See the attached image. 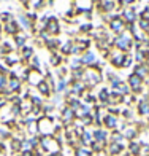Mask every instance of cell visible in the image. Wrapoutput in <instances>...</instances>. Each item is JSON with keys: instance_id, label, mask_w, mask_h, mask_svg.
Wrapping results in <instances>:
<instances>
[{"instance_id": "obj_1", "label": "cell", "mask_w": 149, "mask_h": 156, "mask_svg": "<svg viewBox=\"0 0 149 156\" xmlns=\"http://www.w3.org/2000/svg\"><path fill=\"white\" fill-rule=\"evenodd\" d=\"M40 147L43 148V150H46V151H49V154L51 156H54L52 153H56V151H59V144L56 142L51 136L49 137H43L41 139V142H40Z\"/></svg>"}, {"instance_id": "obj_5", "label": "cell", "mask_w": 149, "mask_h": 156, "mask_svg": "<svg viewBox=\"0 0 149 156\" xmlns=\"http://www.w3.org/2000/svg\"><path fill=\"white\" fill-rule=\"evenodd\" d=\"M73 118H75V112H73L72 108H70V107H68V108H65V110L62 112V119H63L65 123H70Z\"/></svg>"}, {"instance_id": "obj_3", "label": "cell", "mask_w": 149, "mask_h": 156, "mask_svg": "<svg viewBox=\"0 0 149 156\" xmlns=\"http://www.w3.org/2000/svg\"><path fill=\"white\" fill-rule=\"evenodd\" d=\"M122 150H124V145H122V144H117V142H111V144H110V148H108V151H110L111 156L119 154Z\"/></svg>"}, {"instance_id": "obj_6", "label": "cell", "mask_w": 149, "mask_h": 156, "mask_svg": "<svg viewBox=\"0 0 149 156\" xmlns=\"http://www.w3.org/2000/svg\"><path fill=\"white\" fill-rule=\"evenodd\" d=\"M129 150H130L132 156H138L141 153V144H138V142H132V144L129 145Z\"/></svg>"}, {"instance_id": "obj_2", "label": "cell", "mask_w": 149, "mask_h": 156, "mask_svg": "<svg viewBox=\"0 0 149 156\" xmlns=\"http://www.w3.org/2000/svg\"><path fill=\"white\" fill-rule=\"evenodd\" d=\"M92 134H94V140L95 142H100V144H105L106 139H108V132L103 131V129H95Z\"/></svg>"}, {"instance_id": "obj_7", "label": "cell", "mask_w": 149, "mask_h": 156, "mask_svg": "<svg viewBox=\"0 0 149 156\" xmlns=\"http://www.w3.org/2000/svg\"><path fill=\"white\" fill-rule=\"evenodd\" d=\"M90 154H92V151L86 147H78L75 150V156H90Z\"/></svg>"}, {"instance_id": "obj_4", "label": "cell", "mask_w": 149, "mask_h": 156, "mask_svg": "<svg viewBox=\"0 0 149 156\" xmlns=\"http://www.w3.org/2000/svg\"><path fill=\"white\" fill-rule=\"evenodd\" d=\"M105 126L108 127V129H114L117 126V118L113 116V115H106L105 116Z\"/></svg>"}, {"instance_id": "obj_8", "label": "cell", "mask_w": 149, "mask_h": 156, "mask_svg": "<svg viewBox=\"0 0 149 156\" xmlns=\"http://www.w3.org/2000/svg\"><path fill=\"white\" fill-rule=\"evenodd\" d=\"M138 112H140V115H149V102H147V101L140 102V105H138Z\"/></svg>"}]
</instances>
